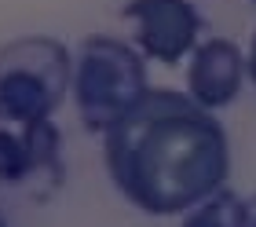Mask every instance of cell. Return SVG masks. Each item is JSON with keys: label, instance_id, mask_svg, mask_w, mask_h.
<instances>
[{"label": "cell", "instance_id": "8", "mask_svg": "<svg viewBox=\"0 0 256 227\" xmlns=\"http://www.w3.org/2000/svg\"><path fill=\"white\" fill-rule=\"evenodd\" d=\"M246 74L252 81V88H256V30H252V37H249V55H246Z\"/></svg>", "mask_w": 256, "mask_h": 227}, {"label": "cell", "instance_id": "4", "mask_svg": "<svg viewBox=\"0 0 256 227\" xmlns=\"http://www.w3.org/2000/svg\"><path fill=\"white\" fill-rule=\"evenodd\" d=\"M62 180V132L55 121L0 128V183L26 190L33 201H52Z\"/></svg>", "mask_w": 256, "mask_h": 227}, {"label": "cell", "instance_id": "5", "mask_svg": "<svg viewBox=\"0 0 256 227\" xmlns=\"http://www.w3.org/2000/svg\"><path fill=\"white\" fill-rule=\"evenodd\" d=\"M121 19L132 26L136 48L161 66H176L198 48L202 15L190 0H128Z\"/></svg>", "mask_w": 256, "mask_h": 227}, {"label": "cell", "instance_id": "10", "mask_svg": "<svg viewBox=\"0 0 256 227\" xmlns=\"http://www.w3.org/2000/svg\"><path fill=\"white\" fill-rule=\"evenodd\" d=\"M0 227H4V216H0Z\"/></svg>", "mask_w": 256, "mask_h": 227}, {"label": "cell", "instance_id": "6", "mask_svg": "<svg viewBox=\"0 0 256 227\" xmlns=\"http://www.w3.org/2000/svg\"><path fill=\"white\" fill-rule=\"evenodd\" d=\"M246 81V52L227 37H208L194 48L187 66V95L205 110H224Z\"/></svg>", "mask_w": 256, "mask_h": 227}, {"label": "cell", "instance_id": "1", "mask_svg": "<svg viewBox=\"0 0 256 227\" xmlns=\"http://www.w3.org/2000/svg\"><path fill=\"white\" fill-rule=\"evenodd\" d=\"M102 161L114 187L150 216H187L230 176L220 117L172 88H150L102 136Z\"/></svg>", "mask_w": 256, "mask_h": 227}, {"label": "cell", "instance_id": "9", "mask_svg": "<svg viewBox=\"0 0 256 227\" xmlns=\"http://www.w3.org/2000/svg\"><path fill=\"white\" fill-rule=\"evenodd\" d=\"M242 227H256V194L246 198V209H242Z\"/></svg>", "mask_w": 256, "mask_h": 227}, {"label": "cell", "instance_id": "3", "mask_svg": "<svg viewBox=\"0 0 256 227\" xmlns=\"http://www.w3.org/2000/svg\"><path fill=\"white\" fill-rule=\"evenodd\" d=\"M70 88H74V55L62 41L30 33L0 44V121H52Z\"/></svg>", "mask_w": 256, "mask_h": 227}, {"label": "cell", "instance_id": "7", "mask_svg": "<svg viewBox=\"0 0 256 227\" xmlns=\"http://www.w3.org/2000/svg\"><path fill=\"white\" fill-rule=\"evenodd\" d=\"M242 209H246V201L230 187H224L220 194H212L198 209H190L180 227H242Z\"/></svg>", "mask_w": 256, "mask_h": 227}, {"label": "cell", "instance_id": "2", "mask_svg": "<svg viewBox=\"0 0 256 227\" xmlns=\"http://www.w3.org/2000/svg\"><path fill=\"white\" fill-rule=\"evenodd\" d=\"M74 106L88 132L106 136L121 117L150 92L146 63L132 44L92 33L74 52Z\"/></svg>", "mask_w": 256, "mask_h": 227}]
</instances>
